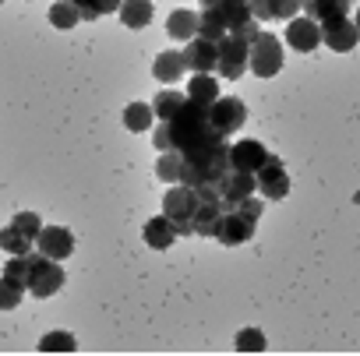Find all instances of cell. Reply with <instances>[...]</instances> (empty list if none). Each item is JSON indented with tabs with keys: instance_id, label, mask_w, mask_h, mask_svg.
Listing matches in <instances>:
<instances>
[{
	"instance_id": "30",
	"label": "cell",
	"mask_w": 360,
	"mask_h": 356,
	"mask_svg": "<svg viewBox=\"0 0 360 356\" xmlns=\"http://www.w3.org/2000/svg\"><path fill=\"white\" fill-rule=\"evenodd\" d=\"M75 349V335L71 331H50L39 338V352H71Z\"/></svg>"
},
{
	"instance_id": "38",
	"label": "cell",
	"mask_w": 360,
	"mask_h": 356,
	"mask_svg": "<svg viewBox=\"0 0 360 356\" xmlns=\"http://www.w3.org/2000/svg\"><path fill=\"white\" fill-rule=\"evenodd\" d=\"M202 4H205V8H209V4H216V0H202Z\"/></svg>"
},
{
	"instance_id": "23",
	"label": "cell",
	"mask_w": 360,
	"mask_h": 356,
	"mask_svg": "<svg viewBox=\"0 0 360 356\" xmlns=\"http://www.w3.org/2000/svg\"><path fill=\"white\" fill-rule=\"evenodd\" d=\"M155 176L166 180V184H180V180H184V159H180V152H159Z\"/></svg>"
},
{
	"instance_id": "25",
	"label": "cell",
	"mask_w": 360,
	"mask_h": 356,
	"mask_svg": "<svg viewBox=\"0 0 360 356\" xmlns=\"http://www.w3.org/2000/svg\"><path fill=\"white\" fill-rule=\"evenodd\" d=\"M78 22H82V11L71 4V0H57V4L50 8V25H53V29L68 32V29H75Z\"/></svg>"
},
{
	"instance_id": "9",
	"label": "cell",
	"mask_w": 360,
	"mask_h": 356,
	"mask_svg": "<svg viewBox=\"0 0 360 356\" xmlns=\"http://www.w3.org/2000/svg\"><path fill=\"white\" fill-rule=\"evenodd\" d=\"M216 64H219V46H216L212 39L195 36V39L184 46V67H188L191 74H212Z\"/></svg>"
},
{
	"instance_id": "39",
	"label": "cell",
	"mask_w": 360,
	"mask_h": 356,
	"mask_svg": "<svg viewBox=\"0 0 360 356\" xmlns=\"http://www.w3.org/2000/svg\"><path fill=\"white\" fill-rule=\"evenodd\" d=\"M346 4H349V0H346Z\"/></svg>"
},
{
	"instance_id": "11",
	"label": "cell",
	"mask_w": 360,
	"mask_h": 356,
	"mask_svg": "<svg viewBox=\"0 0 360 356\" xmlns=\"http://www.w3.org/2000/svg\"><path fill=\"white\" fill-rule=\"evenodd\" d=\"M219 187V195H223V202H226V209H233V205H240L244 198H251L255 191H258V176L255 173H240V169H230L223 180L216 184Z\"/></svg>"
},
{
	"instance_id": "34",
	"label": "cell",
	"mask_w": 360,
	"mask_h": 356,
	"mask_svg": "<svg viewBox=\"0 0 360 356\" xmlns=\"http://www.w3.org/2000/svg\"><path fill=\"white\" fill-rule=\"evenodd\" d=\"M297 15H300V0H276V18L290 22V18H297Z\"/></svg>"
},
{
	"instance_id": "26",
	"label": "cell",
	"mask_w": 360,
	"mask_h": 356,
	"mask_svg": "<svg viewBox=\"0 0 360 356\" xmlns=\"http://www.w3.org/2000/svg\"><path fill=\"white\" fill-rule=\"evenodd\" d=\"M184 103H188V95H180V92H169V88H166V92H159V95H155L152 113H155V120H169V117H173L180 106H184Z\"/></svg>"
},
{
	"instance_id": "16",
	"label": "cell",
	"mask_w": 360,
	"mask_h": 356,
	"mask_svg": "<svg viewBox=\"0 0 360 356\" xmlns=\"http://www.w3.org/2000/svg\"><path fill=\"white\" fill-rule=\"evenodd\" d=\"M223 212H226V202L223 198H202V205L195 212V237H216Z\"/></svg>"
},
{
	"instance_id": "27",
	"label": "cell",
	"mask_w": 360,
	"mask_h": 356,
	"mask_svg": "<svg viewBox=\"0 0 360 356\" xmlns=\"http://www.w3.org/2000/svg\"><path fill=\"white\" fill-rule=\"evenodd\" d=\"M0 247H4V251L15 258V254H29V251H32V240H29L22 230L4 226V230H0Z\"/></svg>"
},
{
	"instance_id": "4",
	"label": "cell",
	"mask_w": 360,
	"mask_h": 356,
	"mask_svg": "<svg viewBox=\"0 0 360 356\" xmlns=\"http://www.w3.org/2000/svg\"><path fill=\"white\" fill-rule=\"evenodd\" d=\"M202 198L195 187L188 184H169L166 198H162V216L176 226L180 237H195V212H198Z\"/></svg>"
},
{
	"instance_id": "14",
	"label": "cell",
	"mask_w": 360,
	"mask_h": 356,
	"mask_svg": "<svg viewBox=\"0 0 360 356\" xmlns=\"http://www.w3.org/2000/svg\"><path fill=\"white\" fill-rule=\"evenodd\" d=\"M265 145L262 141H255V138H248V141H237V145H230V169H240V173H258L262 169V162H265Z\"/></svg>"
},
{
	"instance_id": "31",
	"label": "cell",
	"mask_w": 360,
	"mask_h": 356,
	"mask_svg": "<svg viewBox=\"0 0 360 356\" xmlns=\"http://www.w3.org/2000/svg\"><path fill=\"white\" fill-rule=\"evenodd\" d=\"M11 226H15V230H22L29 240H36V237H39V230H43V223H39V216H36V212H18V216L11 219Z\"/></svg>"
},
{
	"instance_id": "20",
	"label": "cell",
	"mask_w": 360,
	"mask_h": 356,
	"mask_svg": "<svg viewBox=\"0 0 360 356\" xmlns=\"http://www.w3.org/2000/svg\"><path fill=\"white\" fill-rule=\"evenodd\" d=\"M184 71H188V67H184V53H176V50L159 53V57H155V64H152V74H155L162 85L180 81V74H184Z\"/></svg>"
},
{
	"instance_id": "19",
	"label": "cell",
	"mask_w": 360,
	"mask_h": 356,
	"mask_svg": "<svg viewBox=\"0 0 360 356\" xmlns=\"http://www.w3.org/2000/svg\"><path fill=\"white\" fill-rule=\"evenodd\" d=\"M184 95H188L191 103H198V106H212V103L219 99V81H216V74H191Z\"/></svg>"
},
{
	"instance_id": "29",
	"label": "cell",
	"mask_w": 360,
	"mask_h": 356,
	"mask_svg": "<svg viewBox=\"0 0 360 356\" xmlns=\"http://www.w3.org/2000/svg\"><path fill=\"white\" fill-rule=\"evenodd\" d=\"M233 345H237V352H265V331L262 328H244V331H237V338H233Z\"/></svg>"
},
{
	"instance_id": "24",
	"label": "cell",
	"mask_w": 360,
	"mask_h": 356,
	"mask_svg": "<svg viewBox=\"0 0 360 356\" xmlns=\"http://www.w3.org/2000/svg\"><path fill=\"white\" fill-rule=\"evenodd\" d=\"M152 120H155V113H152V106H148V103H131V106L124 110V127H127V131H134V134L148 131V127H152Z\"/></svg>"
},
{
	"instance_id": "33",
	"label": "cell",
	"mask_w": 360,
	"mask_h": 356,
	"mask_svg": "<svg viewBox=\"0 0 360 356\" xmlns=\"http://www.w3.org/2000/svg\"><path fill=\"white\" fill-rule=\"evenodd\" d=\"M71 4L82 11V22H96V18H103V11H99V0H71Z\"/></svg>"
},
{
	"instance_id": "15",
	"label": "cell",
	"mask_w": 360,
	"mask_h": 356,
	"mask_svg": "<svg viewBox=\"0 0 360 356\" xmlns=\"http://www.w3.org/2000/svg\"><path fill=\"white\" fill-rule=\"evenodd\" d=\"M209 11L216 15V22H219L226 32H237L240 25H248V22L255 18L248 0H216V4H209Z\"/></svg>"
},
{
	"instance_id": "13",
	"label": "cell",
	"mask_w": 360,
	"mask_h": 356,
	"mask_svg": "<svg viewBox=\"0 0 360 356\" xmlns=\"http://www.w3.org/2000/svg\"><path fill=\"white\" fill-rule=\"evenodd\" d=\"M36 244H39V254H46V258H53V261H64V258H71V251H75V237H71L64 226H43L39 237H36Z\"/></svg>"
},
{
	"instance_id": "17",
	"label": "cell",
	"mask_w": 360,
	"mask_h": 356,
	"mask_svg": "<svg viewBox=\"0 0 360 356\" xmlns=\"http://www.w3.org/2000/svg\"><path fill=\"white\" fill-rule=\"evenodd\" d=\"M173 240H176V226H173L166 216H152V219L145 223V244H148L152 251H169Z\"/></svg>"
},
{
	"instance_id": "28",
	"label": "cell",
	"mask_w": 360,
	"mask_h": 356,
	"mask_svg": "<svg viewBox=\"0 0 360 356\" xmlns=\"http://www.w3.org/2000/svg\"><path fill=\"white\" fill-rule=\"evenodd\" d=\"M29 289L18 282V279H11V275H4L0 279V310H15L18 303H22V296H25Z\"/></svg>"
},
{
	"instance_id": "32",
	"label": "cell",
	"mask_w": 360,
	"mask_h": 356,
	"mask_svg": "<svg viewBox=\"0 0 360 356\" xmlns=\"http://www.w3.org/2000/svg\"><path fill=\"white\" fill-rule=\"evenodd\" d=\"M255 22H272L276 18V0H248Z\"/></svg>"
},
{
	"instance_id": "2",
	"label": "cell",
	"mask_w": 360,
	"mask_h": 356,
	"mask_svg": "<svg viewBox=\"0 0 360 356\" xmlns=\"http://www.w3.org/2000/svg\"><path fill=\"white\" fill-rule=\"evenodd\" d=\"M4 275L18 279V282H22L32 296H39V300L60 293V286L68 282L60 261H53V258H46V254H32V251H29V254H15V258L4 265Z\"/></svg>"
},
{
	"instance_id": "22",
	"label": "cell",
	"mask_w": 360,
	"mask_h": 356,
	"mask_svg": "<svg viewBox=\"0 0 360 356\" xmlns=\"http://www.w3.org/2000/svg\"><path fill=\"white\" fill-rule=\"evenodd\" d=\"M117 15L124 18V29H145L152 22V0H124Z\"/></svg>"
},
{
	"instance_id": "35",
	"label": "cell",
	"mask_w": 360,
	"mask_h": 356,
	"mask_svg": "<svg viewBox=\"0 0 360 356\" xmlns=\"http://www.w3.org/2000/svg\"><path fill=\"white\" fill-rule=\"evenodd\" d=\"M262 32H265V29H262V22H255V18H251V22H248V25H240V29H237L233 36H240L244 43H255V39H258Z\"/></svg>"
},
{
	"instance_id": "21",
	"label": "cell",
	"mask_w": 360,
	"mask_h": 356,
	"mask_svg": "<svg viewBox=\"0 0 360 356\" xmlns=\"http://www.w3.org/2000/svg\"><path fill=\"white\" fill-rule=\"evenodd\" d=\"M166 32H169V39L191 43L198 36V15L195 11H173L169 22H166Z\"/></svg>"
},
{
	"instance_id": "6",
	"label": "cell",
	"mask_w": 360,
	"mask_h": 356,
	"mask_svg": "<svg viewBox=\"0 0 360 356\" xmlns=\"http://www.w3.org/2000/svg\"><path fill=\"white\" fill-rule=\"evenodd\" d=\"M248 67L258 74V78H276L283 71V43L269 32H262L255 43H251V60Z\"/></svg>"
},
{
	"instance_id": "36",
	"label": "cell",
	"mask_w": 360,
	"mask_h": 356,
	"mask_svg": "<svg viewBox=\"0 0 360 356\" xmlns=\"http://www.w3.org/2000/svg\"><path fill=\"white\" fill-rule=\"evenodd\" d=\"M120 4H124V0H99V11L103 15H113V11H120Z\"/></svg>"
},
{
	"instance_id": "12",
	"label": "cell",
	"mask_w": 360,
	"mask_h": 356,
	"mask_svg": "<svg viewBox=\"0 0 360 356\" xmlns=\"http://www.w3.org/2000/svg\"><path fill=\"white\" fill-rule=\"evenodd\" d=\"M286 43H290V50H297V53H314L318 43H321V25L311 22V18H304V15H297V18H290Z\"/></svg>"
},
{
	"instance_id": "8",
	"label": "cell",
	"mask_w": 360,
	"mask_h": 356,
	"mask_svg": "<svg viewBox=\"0 0 360 356\" xmlns=\"http://www.w3.org/2000/svg\"><path fill=\"white\" fill-rule=\"evenodd\" d=\"M244 120H248V106L240 103V99H216L212 106H209V124L223 134V138H230V134H237L240 127H244Z\"/></svg>"
},
{
	"instance_id": "3",
	"label": "cell",
	"mask_w": 360,
	"mask_h": 356,
	"mask_svg": "<svg viewBox=\"0 0 360 356\" xmlns=\"http://www.w3.org/2000/svg\"><path fill=\"white\" fill-rule=\"evenodd\" d=\"M262 209H265V202L262 198H244L240 205H233V209H226L223 212V219H219V230H216V240L219 244H226V247H237V244H248L251 237H255V226H258V219H262Z\"/></svg>"
},
{
	"instance_id": "10",
	"label": "cell",
	"mask_w": 360,
	"mask_h": 356,
	"mask_svg": "<svg viewBox=\"0 0 360 356\" xmlns=\"http://www.w3.org/2000/svg\"><path fill=\"white\" fill-rule=\"evenodd\" d=\"M360 39V29L342 15V18H332V22H321V43L335 53H349Z\"/></svg>"
},
{
	"instance_id": "7",
	"label": "cell",
	"mask_w": 360,
	"mask_h": 356,
	"mask_svg": "<svg viewBox=\"0 0 360 356\" xmlns=\"http://www.w3.org/2000/svg\"><path fill=\"white\" fill-rule=\"evenodd\" d=\"M258 176V195L269 198V202H279L290 195V173L283 169V159L279 155H265L262 169L255 173Z\"/></svg>"
},
{
	"instance_id": "37",
	"label": "cell",
	"mask_w": 360,
	"mask_h": 356,
	"mask_svg": "<svg viewBox=\"0 0 360 356\" xmlns=\"http://www.w3.org/2000/svg\"><path fill=\"white\" fill-rule=\"evenodd\" d=\"M353 25H356V29H360V11H356V22H353Z\"/></svg>"
},
{
	"instance_id": "1",
	"label": "cell",
	"mask_w": 360,
	"mask_h": 356,
	"mask_svg": "<svg viewBox=\"0 0 360 356\" xmlns=\"http://www.w3.org/2000/svg\"><path fill=\"white\" fill-rule=\"evenodd\" d=\"M169 152H180L184 159V180L188 187L219 184L230 173V141L209 124V106L184 103L169 120Z\"/></svg>"
},
{
	"instance_id": "5",
	"label": "cell",
	"mask_w": 360,
	"mask_h": 356,
	"mask_svg": "<svg viewBox=\"0 0 360 356\" xmlns=\"http://www.w3.org/2000/svg\"><path fill=\"white\" fill-rule=\"evenodd\" d=\"M219 64H216V74L226 78V81H237L244 71H248V60H251V43H244L240 36H223L219 43Z\"/></svg>"
},
{
	"instance_id": "18",
	"label": "cell",
	"mask_w": 360,
	"mask_h": 356,
	"mask_svg": "<svg viewBox=\"0 0 360 356\" xmlns=\"http://www.w3.org/2000/svg\"><path fill=\"white\" fill-rule=\"evenodd\" d=\"M300 11H304V18L321 25V22H332V18L346 15V0H300Z\"/></svg>"
}]
</instances>
